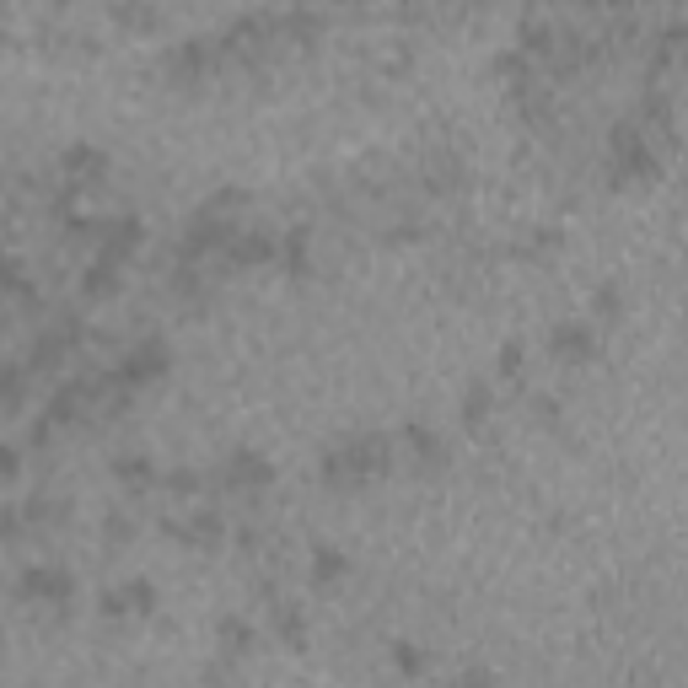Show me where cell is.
I'll return each instance as SVG.
<instances>
[{
    "label": "cell",
    "mask_w": 688,
    "mask_h": 688,
    "mask_svg": "<svg viewBox=\"0 0 688 688\" xmlns=\"http://www.w3.org/2000/svg\"><path fill=\"white\" fill-rule=\"evenodd\" d=\"M554 355H565V361H587V355H592V334H587V328H565V334H554Z\"/></svg>",
    "instance_id": "6da1fadb"
},
{
    "label": "cell",
    "mask_w": 688,
    "mask_h": 688,
    "mask_svg": "<svg viewBox=\"0 0 688 688\" xmlns=\"http://www.w3.org/2000/svg\"><path fill=\"white\" fill-rule=\"evenodd\" d=\"M161 366H167V355H161L156 344H145V350H140V355L124 366V382H145V377H156Z\"/></svg>",
    "instance_id": "7a4b0ae2"
},
{
    "label": "cell",
    "mask_w": 688,
    "mask_h": 688,
    "mask_svg": "<svg viewBox=\"0 0 688 688\" xmlns=\"http://www.w3.org/2000/svg\"><path fill=\"white\" fill-rule=\"evenodd\" d=\"M27 592H32V597H65V592H70V581H65V576H54V570H32V576H27Z\"/></svg>",
    "instance_id": "3957f363"
},
{
    "label": "cell",
    "mask_w": 688,
    "mask_h": 688,
    "mask_svg": "<svg viewBox=\"0 0 688 688\" xmlns=\"http://www.w3.org/2000/svg\"><path fill=\"white\" fill-rule=\"evenodd\" d=\"M339 570H344V560H339L334 549H323V554H318V576H323V581H334Z\"/></svg>",
    "instance_id": "277c9868"
},
{
    "label": "cell",
    "mask_w": 688,
    "mask_h": 688,
    "mask_svg": "<svg viewBox=\"0 0 688 688\" xmlns=\"http://www.w3.org/2000/svg\"><path fill=\"white\" fill-rule=\"evenodd\" d=\"M398 667H404V673H420V651L404 646V651H398Z\"/></svg>",
    "instance_id": "5b68a950"
},
{
    "label": "cell",
    "mask_w": 688,
    "mask_h": 688,
    "mask_svg": "<svg viewBox=\"0 0 688 688\" xmlns=\"http://www.w3.org/2000/svg\"><path fill=\"white\" fill-rule=\"evenodd\" d=\"M11 468H16V457H11V452H0V479H5Z\"/></svg>",
    "instance_id": "8992f818"
},
{
    "label": "cell",
    "mask_w": 688,
    "mask_h": 688,
    "mask_svg": "<svg viewBox=\"0 0 688 688\" xmlns=\"http://www.w3.org/2000/svg\"><path fill=\"white\" fill-rule=\"evenodd\" d=\"M457 688H490V678H463Z\"/></svg>",
    "instance_id": "52a82bcc"
}]
</instances>
